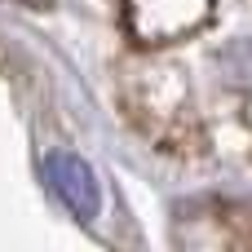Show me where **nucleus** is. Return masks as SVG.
I'll return each instance as SVG.
<instances>
[{"label": "nucleus", "instance_id": "obj_1", "mask_svg": "<svg viewBox=\"0 0 252 252\" xmlns=\"http://www.w3.org/2000/svg\"><path fill=\"white\" fill-rule=\"evenodd\" d=\"M213 13V0H124V27L142 44H168L199 31Z\"/></svg>", "mask_w": 252, "mask_h": 252}, {"label": "nucleus", "instance_id": "obj_2", "mask_svg": "<svg viewBox=\"0 0 252 252\" xmlns=\"http://www.w3.org/2000/svg\"><path fill=\"white\" fill-rule=\"evenodd\" d=\"M44 177H49V190L80 217V221H93L97 208H102V186H97V173L71 155V151H53L44 155Z\"/></svg>", "mask_w": 252, "mask_h": 252}]
</instances>
